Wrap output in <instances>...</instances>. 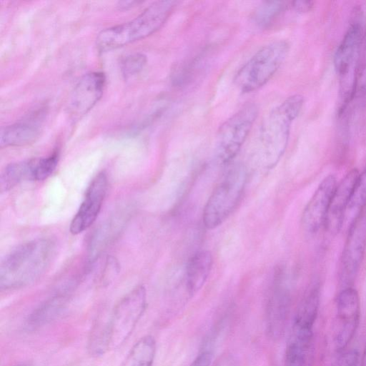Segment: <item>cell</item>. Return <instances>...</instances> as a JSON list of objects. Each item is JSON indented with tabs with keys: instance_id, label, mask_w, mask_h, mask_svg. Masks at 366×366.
I'll use <instances>...</instances> for the list:
<instances>
[{
	"instance_id": "obj_1",
	"label": "cell",
	"mask_w": 366,
	"mask_h": 366,
	"mask_svg": "<svg viewBox=\"0 0 366 366\" xmlns=\"http://www.w3.org/2000/svg\"><path fill=\"white\" fill-rule=\"evenodd\" d=\"M54 254L55 245L49 239H36L19 245L1 263V290L19 289L36 282L47 271Z\"/></svg>"
},
{
	"instance_id": "obj_2",
	"label": "cell",
	"mask_w": 366,
	"mask_h": 366,
	"mask_svg": "<svg viewBox=\"0 0 366 366\" xmlns=\"http://www.w3.org/2000/svg\"><path fill=\"white\" fill-rule=\"evenodd\" d=\"M177 4L172 0L155 1L134 19L102 30L96 39L97 49L108 51L150 36L164 25Z\"/></svg>"
},
{
	"instance_id": "obj_3",
	"label": "cell",
	"mask_w": 366,
	"mask_h": 366,
	"mask_svg": "<svg viewBox=\"0 0 366 366\" xmlns=\"http://www.w3.org/2000/svg\"><path fill=\"white\" fill-rule=\"evenodd\" d=\"M304 99L292 95L273 109L264 120L259 131V158L262 166L272 169L284 154L292 122L300 114Z\"/></svg>"
},
{
	"instance_id": "obj_4",
	"label": "cell",
	"mask_w": 366,
	"mask_h": 366,
	"mask_svg": "<svg viewBox=\"0 0 366 366\" xmlns=\"http://www.w3.org/2000/svg\"><path fill=\"white\" fill-rule=\"evenodd\" d=\"M320 305V290L314 285L295 313L288 337L285 366H305L310 349Z\"/></svg>"
},
{
	"instance_id": "obj_5",
	"label": "cell",
	"mask_w": 366,
	"mask_h": 366,
	"mask_svg": "<svg viewBox=\"0 0 366 366\" xmlns=\"http://www.w3.org/2000/svg\"><path fill=\"white\" fill-rule=\"evenodd\" d=\"M362 34L358 21L350 24L334 56L335 69L340 80L339 115L345 112L357 90Z\"/></svg>"
},
{
	"instance_id": "obj_6",
	"label": "cell",
	"mask_w": 366,
	"mask_h": 366,
	"mask_svg": "<svg viewBox=\"0 0 366 366\" xmlns=\"http://www.w3.org/2000/svg\"><path fill=\"white\" fill-rule=\"evenodd\" d=\"M289 51L283 40L271 42L257 51L237 71L234 82L243 93L264 86L276 73Z\"/></svg>"
},
{
	"instance_id": "obj_7",
	"label": "cell",
	"mask_w": 366,
	"mask_h": 366,
	"mask_svg": "<svg viewBox=\"0 0 366 366\" xmlns=\"http://www.w3.org/2000/svg\"><path fill=\"white\" fill-rule=\"evenodd\" d=\"M247 173L242 166L231 169L209 197L202 214L204 226L209 229L221 225L239 203L246 186Z\"/></svg>"
},
{
	"instance_id": "obj_8",
	"label": "cell",
	"mask_w": 366,
	"mask_h": 366,
	"mask_svg": "<svg viewBox=\"0 0 366 366\" xmlns=\"http://www.w3.org/2000/svg\"><path fill=\"white\" fill-rule=\"evenodd\" d=\"M258 114L254 103H248L225 120L216 138V154L222 164H228L237 154L245 142Z\"/></svg>"
},
{
	"instance_id": "obj_9",
	"label": "cell",
	"mask_w": 366,
	"mask_h": 366,
	"mask_svg": "<svg viewBox=\"0 0 366 366\" xmlns=\"http://www.w3.org/2000/svg\"><path fill=\"white\" fill-rule=\"evenodd\" d=\"M147 307L144 286L134 288L123 297L111 312L109 349L120 347L129 337Z\"/></svg>"
},
{
	"instance_id": "obj_10",
	"label": "cell",
	"mask_w": 366,
	"mask_h": 366,
	"mask_svg": "<svg viewBox=\"0 0 366 366\" xmlns=\"http://www.w3.org/2000/svg\"><path fill=\"white\" fill-rule=\"evenodd\" d=\"M360 302L358 292L352 287H345L338 295L333 326V342L337 351L347 347L358 328Z\"/></svg>"
},
{
	"instance_id": "obj_11",
	"label": "cell",
	"mask_w": 366,
	"mask_h": 366,
	"mask_svg": "<svg viewBox=\"0 0 366 366\" xmlns=\"http://www.w3.org/2000/svg\"><path fill=\"white\" fill-rule=\"evenodd\" d=\"M366 247V215L362 213L350 224L342 251L340 280L347 287L360 267Z\"/></svg>"
},
{
	"instance_id": "obj_12",
	"label": "cell",
	"mask_w": 366,
	"mask_h": 366,
	"mask_svg": "<svg viewBox=\"0 0 366 366\" xmlns=\"http://www.w3.org/2000/svg\"><path fill=\"white\" fill-rule=\"evenodd\" d=\"M106 84L102 71L84 75L74 88L67 104V112L72 121H77L86 114L101 99Z\"/></svg>"
},
{
	"instance_id": "obj_13",
	"label": "cell",
	"mask_w": 366,
	"mask_h": 366,
	"mask_svg": "<svg viewBox=\"0 0 366 366\" xmlns=\"http://www.w3.org/2000/svg\"><path fill=\"white\" fill-rule=\"evenodd\" d=\"M107 187V177L103 172L92 180L84 201L71 222L69 229L71 234L81 233L94 222L103 204Z\"/></svg>"
},
{
	"instance_id": "obj_14",
	"label": "cell",
	"mask_w": 366,
	"mask_h": 366,
	"mask_svg": "<svg viewBox=\"0 0 366 366\" xmlns=\"http://www.w3.org/2000/svg\"><path fill=\"white\" fill-rule=\"evenodd\" d=\"M337 184L334 175L326 177L307 204L302 213V224L307 232L315 233L325 224Z\"/></svg>"
},
{
	"instance_id": "obj_15",
	"label": "cell",
	"mask_w": 366,
	"mask_h": 366,
	"mask_svg": "<svg viewBox=\"0 0 366 366\" xmlns=\"http://www.w3.org/2000/svg\"><path fill=\"white\" fill-rule=\"evenodd\" d=\"M359 174L358 170L353 169L337 184L324 224L331 234H337L344 224Z\"/></svg>"
},
{
	"instance_id": "obj_16",
	"label": "cell",
	"mask_w": 366,
	"mask_h": 366,
	"mask_svg": "<svg viewBox=\"0 0 366 366\" xmlns=\"http://www.w3.org/2000/svg\"><path fill=\"white\" fill-rule=\"evenodd\" d=\"M289 305L290 292L282 275L278 273L274 277L267 305V327L270 337H277L282 332Z\"/></svg>"
},
{
	"instance_id": "obj_17",
	"label": "cell",
	"mask_w": 366,
	"mask_h": 366,
	"mask_svg": "<svg viewBox=\"0 0 366 366\" xmlns=\"http://www.w3.org/2000/svg\"><path fill=\"white\" fill-rule=\"evenodd\" d=\"M213 264L210 252L202 250L189 259L185 270V282L190 295L197 293L206 282Z\"/></svg>"
},
{
	"instance_id": "obj_18",
	"label": "cell",
	"mask_w": 366,
	"mask_h": 366,
	"mask_svg": "<svg viewBox=\"0 0 366 366\" xmlns=\"http://www.w3.org/2000/svg\"><path fill=\"white\" fill-rule=\"evenodd\" d=\"M68 292H59L41 303L29 316L26 324L30 328L44 326L58 319L66 309Z\"/></svg>"
},
{
	"instance_id": "obj_19",
	"label": "cell",
	"mask_w": 366,
	"mask_h": 366,
	"mask_svg": "<svg viewBox=\"0 0 366 366\" xmlns=\"http://www.w3.org/2000/svg\"><path fill=\"white\" fill-rule=\"evenodd\" d=\"M40 134L39 127L31 121L20 122L6 126L0 132V146H24L35 142Z\"/></svg>"
},
{
	"instance_id": "obj_20",
	"label": "cell",
	"mask_w": 366,
	"mask_h": 366,
	"mask_svg": "<svg viewBox=\"0 0 366 366\" xmlns=\"http://www.w3.org/2000/svg\"><path fill=\"white\" fill-rule=\"evenodd\" d=\"M36 159H27L7 165L0 177L1 192H7L24 181H34Z\"/></svg>"
},
{
	"instance_id": "obj_21",
	"label": "cell",
	"mask_w": 366,
	"mask_h": 366,
	"mask_svg": "<svg viewBox=\"0 0 366 366\" xmlns=\"http://www.w3.org/2000/svg\"><path fill=\"white\" fill-rule=\"evenodd\" d=\"M155 354L156 341L146 335L134 344L120 366H152Z\"/></svg>"
},
{
	"instance_id": "obj_22",
	"label": "cell",
	"mask_w": 366,
	"mask_h": 366,
	"mask_svg": "<svg viewBox=\"0 0 366 366\" xmlns=\"http://www.w3.org/2000/svg\"><path fill=\"white\" fill-rule=\"evenodd\" d=\"M111 312L99 317L92 329L88 350L92 355L99 356L109 350V322Z\"/></svg>"
},
{
	"instance_id": "obj_23",
	"label": "cell",
	"mask_w": 366,
	"mask_h": 366,
	"mask_svg": "<svg viewBox=\"0 0 366 366\" xmlns=\"http://www.w3.org/2000/svg\"><path fill=\"white\" fill-rule=\"evenodd\" d=\"M287 2L282 1H265L259 6L253 15V20L260 28L269 27L286 9Z\"/></svg>"
},
{
	"instance_id": "obj_24",
	"label": "cell",
	"mask_w": 366,
	"mask_h": 366,
	"mask_svg": "<svg viewBox=\"0 0 366 366\" xmlns=\"http://www.w3.org/2000/svg\"><path fill=\"white\" fill-rule=\"evenodd\" d=\"M366 204V167L361 174L355 184L353 193L349 203L345 220L347 218H351V224L362 213Z\"/></svg>"
},
{
	"instance_id": "obj_25",
	"label": "cell",
	"mask_w": 366,
	"mask_h": 366,
	"mask_svg": "<svg viewBox=\"0 0 366 366\" xmlns=\"http://www.w3.org/2000/svg\"><path fill=\"white\" fill-rule=\"evenodd\" d=\"M59 162L58 151L46 157L36 158L35 168V181L47 179L55 170Z\"/></svg>"
},
{
	"instance_id": "obj_26",
	"label": "cell",
	"mask_w": 366,
	"mask_h": 366,
	"mask_svg": "<svg viewBox=\"0 0 366 366\" xmlns=\"http://www.w3.org/2000/svg\"><path fill=\"white\" fill-rule=\"evenodd\" d=\"M147 56L142 53H134L125 56L121 61V70L125 78L138 74L145 66Z\"/></svg>"
},
{
	"instance_id": "obj_27",
	"label": "cell",
	"mask_w": 366,
	"mask_h": 366,
	"mask_svg": "<svg viewBox=\"0 0 366 366\" xmlns=\"http://www.w3.org/2000/svg\"><path fill=\"white\" fill-rule=\"evenodd\" d=\"M361 46L357 89L363 93L366 92V33Z\"/></svg>"
},
{
	"instance_id": "obj_28",
	"label": "cell",
	"mask_w": 366,
	"mask_h": 366,
	"mask_svg": "<svg viewBox=\"0 0 366 366\" xmlns=\"http://www.w3.org/2000/svg\"><path fill=\"white\" fill-rule=\"evenodd\" d=\"M119 271V265L117 260L113 257H109L102 272L101 280L108 282L118 274Z\"/></svg>"
},
{
	"instance_id": "obj_29",
	"label": "cell",
	"mask_w": 366,
	"mask_h": 366,
	"mask_svg": "<svg viewBox=\"0 0 366 366\" xmlns=\"http://www.w3.org/2000/svg\"><path fill=\"white\" fill-rule=\"evenodd\" d=\"M359 354L352 350L345 352L332 366H357Z\"/></svg>"
},
{
	"instance_id": "obj_30",
	"label": "cell",
	"mask_w": 366,
	"mask_h": 366,
	"mask_svg": "<svg viewBox=\"0 0 366 366\" xmlns=\"http://www.w3.org/2000/svg\"><path fill=\"white\" fill-rule=\"evenodd\" d=\"M212 352L209 350L202 351L189 366H210Z\"/></svg>"
},
{
	"instance_id": "obj_31",
	"label": "cell",
	"mask_w": 366,
	"mask_h": 366,
	"mask_svg": "<svg viewBox=\"0 0 366 366\" xmlns=\"http://www.w3.org/2000/svg\"><path fill=\"white\" fill-rule=\"evenodd\" d=\"M214 366H237V363L233 355L227 353L222 355Z\"/></svg>"
},
{
	"instance_id": "obj_32",
	"label": "cell",
	"mask_w": 366,
	"mask_h": 366,
	"mask_svg": "<svg viewBox=\"0 0 366 366\" xmlns=\"http://www.w3.org/2000/svg\"><path fill=\"white\" fill-rule=\"evenodd\" d=\"M291 4L294 9L300 12L308 11L313 6V2L310 1H295Z\"/></svg>"
},
{
	"instance_id": "obj_33",
	"label": "cell",
	"mask_w": 366,
	"mask_h": 366,
	"mask_svg": "<svg viewBox=\"0 0 366 366\" xmlns=\"http://www.w3.org/2000/svg\"><path fill=\"white\" fill-rule=\"evenodd\" d=\"M360 366H366V345L361 357Z\"/></svg>"
},
{
	"instance_id": "obj_34",
	"label": "cell",
	"mask_w": 366,
	"mask_h": 366,
	"mask_svg": "<svg viewBox=\"0 0 366 366\" xmlns=\"http://www.w3.org/2000/svg\"><path fill=\"white\" fill-rule=\"evenodd\" d=\"M13 366H32V365H29V364H19V365H13Z\"/></svg>"
}]
</instances>
